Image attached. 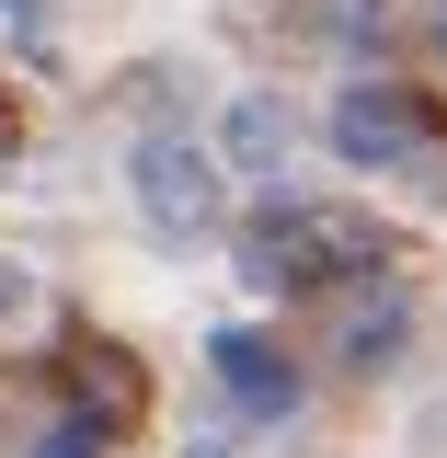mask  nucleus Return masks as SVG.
<instances>
[{
	"mask_svg": "<svg viewBox=\"0 0 447 458\" xmlns=\"http://www.w3.org/2000/svg\"><path fill=\"white\" fill-rule=\"evenodd\" d=\"M356 264H379V229L356 218V207H276V218H253V241H241V276L276 286V298H298V286H322V276H356Z\"/></svg>",
	"mask_w": 447,
	"mask_h": 458,
	"instance_id": "1",
	"label": "nucleus"
},
{
	"mask_svg": "<svg viewBox=\"0 0 447 458\" xmlns=\"http://www.w3.org/2000/svg\"><path fill=\"white\" fill-rule=\"evenodd\" d=\"M126 183H138V207H150L172 241H195V229L229 218V161H219V149H195V138H138Z\"/></svg>",
	"mask_w": 447,
	"mask_h": 458,
	"instance_id": "2",
	"label": "nucleus"
},
{
	"mask_svg": "<svg viewBox=\"0 0 447 458\" xmlns=\"http://www.w3.org/2000/svg\"><path fill=\"white\" fill-rule=\"evenodd\" d=\"M0 12H47V0H0Z\"/></svg>",
	"mask_w": 447,
	"mask_h": 458,
	"instance_id": "11",
	"label": "nucleus"
},
{
	"mask_svg": "<svg viewBox=\"0 0 447 458\" xmlns=\"http://www.w3.org/2000/svg\"><path fill=\"white\" fill-rule=\"evenodd\" d=\"M92 447H104V436H92V424H69V436H57L47 458H92Z\"/></svg>",
	"mask_w": 447,
	"mask_h": 458,
	"instance_id": "9",
	"label": "nucleus"
},
{
	"mask_svg": "<svg viewBox=\"0 0 447 458\" xmlns=\"http://www.w3.org/2000/svg\"><path fill=\"white\" fill-rule=\"evenodd\" d=\"M23 298H35V276H23V264H12V252H0V321H12V310H23Z\"/></svg>",
	"mask_w": 447,
	"mask_h": 458,
	"instance_id": "8",
	"label": "nucleus"
},
{
	"mask_svg": "<svg viewBox=\"0 0 447 458\" xmlns=\"http://www.w3.org/2000/svg\"><path fill=\"white\" fill-rule=\"evenodd\" d=\"M207 367H219V390L241 401V412H287V401H298V355H287L276 333H219Z\"/></svg>",
	"mask_w": 447,
	"mask_h": 458,
	"instance_id": "4",
	"label": "nucleus"
},
{
	"mask_svg": "<svg viewBox=\"0 0 447 458\" xmlns=\"http://www.w3.org/2000/svg\"><path fill=\"white\" fill-rule=\"evenodd\" d=\"M12 138H23V114H12V92H0V161H12Z\"/></svg>",
	"mask_w": 447,
	"mask_h": 458,
	"instance_id": "10",
	"label": "nucleus"
},
{
	"mask_svg": "<svg viewBox=\"0 0 447 458\" xmlns=\"http://www.w3.org/2000/svg\"><path fill=\"white\" fill-rule=\"evenodd\" d=\"M287 149H298V114H287L276 92H241V104L219 114V161L229 172H287Z\"/></svg>",
	"mask_w": 447,
	"mask_h": 458,
	"instance_id": "5",
	"label": "nucleus"
},
{
	"mask_svg": "<svg viewBox=\"0 0 447 458\" xmlns=\"http://www.w3.org/2000/svg\"><path fill=\"white\" fill-rule=\"evenodd\" d=\"M322 23H333V35H379V23H391V0H322Z\"/></svg>",
	"mask_w": 447,
	"mask_h": 458,
	"instance_id": "7",
	"label": "nucleus"
},
{
	"mask_svg": "<svg viewBox=\"0 0 447 458\" xmlns=\"http://www.w3.org/2000/svg\"><path fill=\"white\" fill-rule=\"evenodd\" d=\"M391 344H401V298H344L333 310V355L344 367H391Z\"/></svg>",
	"mask_w": 447,
	"mask_h": 458,
	"instance_id": "6",
	"label": "nucleus"
},
{
	"mask_svg": "<svg viewBox=\"0 0 447 458\" xmlns=\"http://www.w3.org/2000/svg\"><path fill=\"white\" fill-rule=\"evenodd\" d=\"M413 138H425V104L413 92H391V81H356L333 104V149L356 172H391V161H413Z\"/></svg>",
	"mask_w": 447,
	"mask_h": 458,
	"instance_id": "3",
	"label": "nucleus"
}]
</instances>
